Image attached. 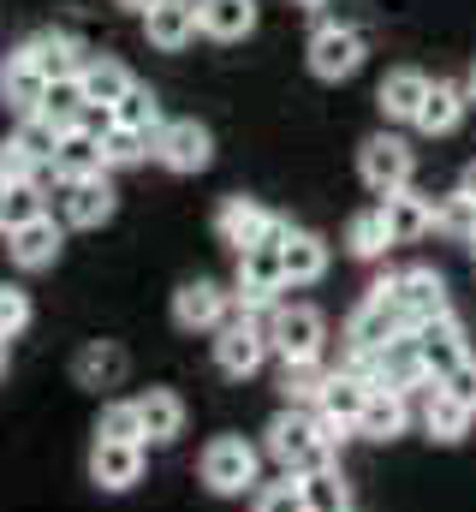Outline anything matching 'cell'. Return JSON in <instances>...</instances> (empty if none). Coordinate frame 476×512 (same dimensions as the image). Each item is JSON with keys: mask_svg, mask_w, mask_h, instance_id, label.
Listing matches in <instances>:
<instances>
[{"mask_svg": "<svg viewBox=\"0 0 476 512\" xmlns=\"http://www.w3.org/2000/svg\"><path fill=\"white\" fill-rule=\"evenodd\" d=\"M346 441H352V429L328 423L322 411H298V405H280V411L268 417V429H262V453H268L286 477L328 471Z\"/></svg>", "mask_w": 476, "mask_h": 512, "instance_id": "6da1fadb", "label": "cell"}, {"mask_svg": "<svg viewBox=\"0 0 476 512\" xmlns=\"http://www.w3.org/2000/svg\"><path fill=\"white\" fill-rule=\"evenodd\" d=\"M203 471V489L221 495V501H238V495H256L262 489V447L244 441V435H215L197 459Z\"/></svg>", "mask_w": 476, "mask_h": 512, "instance_id": "7a4b0ae2", "label": "cell"}, {"mask_svg": "<svg viewBox=\"0 0 476 512\" xmlns=\"http://www.w3.org/2000/svg\"><path fill=\"white\" fill-rule=\"evenodd\" d=\"M411 328H405V316H399V304L381 292V286H369L363 298L352 304V316H346V364H369V358H381L393 340H405Z\"/></svg>", "mask_w": 476, "mask_h": 512, "instance_id": "3957f363", "label": "cell"}, {"mask_svg": "<svg viewBox=\"0 0 476 512\" xmlns=\"http://www.w3.org/2000/svg\"><path fill=\"white\" fill-rule=\"evenodd\" d=\"M262 328H268V352L280 364H316L328 346V316L316 304H274L262 316Z\"/></svg>", "mask_w": 476, "mask_h": 512, "instance_id": "277c9868", "label": "cell"}, {"mask_svg": "<svg viewBox=\"0 0 476 512\" xmlns=\"http://www.w3.org/2000/svg\"><path fill=\"white\" fill-rule=\"evenodd\" d=\"M375 286L399 304L405 328H423V322H435V316H447V310H453V304H447V280H441V268H429V262L393 268V274H381Z\"/></svg>", "mask_w": 476, "mask_h": 512, "instance_id": "5b68a950", "label": "cell"}, {"mask_svg": "<svg viewBox=\"0 0 476 512\" xmlns=\"http://www.w3.org/2000/svg\"><path fill=\"white\" fill-rule=\"evenodd\" d=\"M286 239V233H280ZM280 239L256 245V251L238 256V274H233V310L238 316H268L286 292V268H280Z\"/></svg>", "mask_w": 476, "mask_h": 512, "instance_id": "8992f818", "label": "cell"}, {"mask_svg": "<svg viewBox=\"0 0 476 512\" xmlns=\"http://www.w3.org/2000/svg\"><path fill=\"white\" fill-rule=\"evenodd\" d=\"M411 173H417V149H411L399 131H375V137H363V143H357V179H363L375 197L405 191V185H411Z\"/></svg>", "mask_w": 476, "mask_h": 512, "instance_id": "52a82bcc", "label": "cell"}, {"mask_svg": "<svg viewBox=\"0 0 476 512\" xmlns=\"http://www.w3.org/2000/svg\"><path fill=\"white\" fill-rule=\"evenodd\" d=\"M304 60H310V72H316L322 84H346V78L363 72L369 42H363V30H357V24H316V30H310V48H304Z\"/></svg>", "mask_w": 476, "mask_h": 512, "instance_id": "ba28073f", "label": "cell"}, {"mask_svg": "<svg viewBox=\"0 0 476 512\" xmlns=\"http://www.w3.org/2000/svg\"><path fill=\"white\" fill-rule=\"evenodd\" d=\"M227 322H233V286L197 274L173 292V328L179 334H221Z\"/></svg>", "mask_w": 476, "mask_h": 512, "instance_id": "9c48e42d", "label": "cell"}, {"mask_svg": "<svg viewBox=\"0 0 476 512\" xmlns=\"http://www.w3.org/2000/svg\"><path fill=\"white\" fill-rule=\"evenodd\" d=\"M292 221H280V215H268L256 197H221V209H215V239L227 245V251H256V245H268V239H280Z\"/></svg>", "mask_w": 476, "mask_h": 512, "instance_id": "30bf717a", "label": "cell"}, {"mask_svg": "<svg viewBox=\"0 0 476 512\" xmlns=\"http://www.w3.org/2000/svg\"><path fill=\"white\" fill-rule=\"evenodd\" d=\"M268 358H274V352H268V328H262V316H233V322L215 334V370L233 376V382H250Z\"/></svg>", "mask_w": 476, "mask_h": 512, "instance_id": "8fae6325", "label": "cell"}, {"mask_svg": "<svg viewBox=\"0 0 476 512\" xmlns=\"http://www.w3.org/2000/svg\"><path fill=\"white\" fill-rule=\"evenodd\" d=\"M411 346H417V358H423V370L435 376V382H447L459 364H471V334H465V322L447 310V316H435V322H423V328H411Z\"/></svg>", "mask_w": 476, "mask_h": 512, "instance_id": "7c38bea8", "label": "cell"}, {"mask_svg": "<svg viewBox=\"0 0 476 512\" xmlns=\"http://www.w3.org/2000/svg\"><path fill=\"white\" fill-rule=\"evenodd\" d=\"M18 54L48 78V84H60V78H78L96 54L84 48V36H72V30H36V36H24L18 42Z\"/></svg>", "mask_w": 476, "mask_h": 512, "instance_id": "4fadbf2b", "label": "cell"}, {"mask_svg": "<svg viewBox=\"0 0 476 512\" xmlns=\"http://www.w3.org/2000/svg\"><path fill=\"white\" fill-rule=\"evenodd\" d=\"M155 161L167 167V173H203L209 161H215V131L203 126V120H167L161 137H155Z\"/></svg>", "mask_w": 476, "mask_h": 512, "instance_id": "5bb4252c", "label": "cell"}, {"mask_svg": "<svg viewBox=\"0 0 476 512\" xmlns=\"http://www.w3.org/2000/svg\"><path fill=\"white\" fill-rule=\"evenodd\" d=\"M60 251H66V227H60L54 215H36V221H24V227L6 233V256H12V268H24V274L54 268Z\"/></svg>", "mask_w": 476, "mask_h": 512, "instance_id": "9a60e30c", "label": "cell"}, {"mask_svg": "<svg viewBox=\"0 0 476 512\" xmlns=\"http://www.w3.org/2000/svg\"><path fill=\"white\" fill-rule=\"evenodd\" d=\"M429 72H417V66H393L381 84H375V108H381V120L387 126H417V108H423V96H429Z\"/></svg>", "mask_w": 476, "mask_h": 512, "instance_id": "2e32d148", "label": "cell"}, {"mask_svg": "<svg viewBox=\"0 0 476 512\" xmlns=\"http://www.w3.org/2000/svg\"><path fill=\"white\" fill-rule=\"evenodd\" d=\"M143 36H149V48H161V54L191 48V42L203 36V24H197V0H155V6L143 12Z\"/></svg>", "mask_w": 476, "mask_h": 512, "instance_id": "e0dca14e", "label": "cell"}, {"mask_svg": "<svg viewBox=\"0 0 476 512\" xmlns=\"http://www.w3.org/2000/svg\"><path fill=\"white\" fill-rule=\"evenodd\" d=\"M143 477V441H96L90 447V483L102 495H125Z\"/></svg>", "mask_w": 476, "mask_h": 512, "instance_id": "ac0fdd59", "label": "cell"}, {"mask_svg": "<svg viewBox=\"0 0 476 512\" xmlns=\"http://www.w3.org/2000/svg\"><path fill=\"white\" fill-rule=\"evenodd\" d=\"M131 405H137V423H143V447H173L185 435V399L173 387H149Z\"/></svg>", "mask_w": 476, "mask_h": 512, "instance_id": "d6986e66", "label": "cell"}, {"mask_svg": "<svg viewBox=\"0 0 476 512\" xmlns=\"http://www.w3.org/2000/svg\"><path fill=\"white\" fill-rule=\"evenodd\" d=\"M328 239L322 233H310V227H286V239H280V268H286V286H316L322 274H328Z\"/></svg>", "mask_w": 476, "mask_h": 512, "instance_id": "ffe728a7", "label": "cell"}, {"mask_svg": "<svg viewBox=\"0 0 476 512\" xmlns=\"http://www.w3.org/2000/svg\"><path fill=\"white\" fill-rule=\"evenodd\" d=\"M381 215H387V227H393V245H417V239L435 233V197L417 191V185L381 197Z\"/></svg>", "mask_w": 476, "mask_h": 512, "instance_id": "44dd1931", "label": "cell"}, {"mask_svg": "<svg viewBox=\"0 0 476 512\" xmlns=\"http://www.w3.org/2000/svg\"><path fill=\"white\" fill-rule=\"evenodd\" d=\"M369 393H375V382H369L363 370H352V364H340V370L328 376V387H322V405H316V411H322L328 423H340V429L357 435V417H363Z\"/></svg>", "mask_w": 476, "mask_h": 512, "instance_id": "7402d4cb", "label": "cell"}, {"mask_svg": "<svg viewBox=\"0 0 476 512\" xmlns=\"http://www.w3.org/2000/svg\"><path fill=\"white\" fill-rule=\"evenodd\" d=\"M119 209V191L108 173H96V179H78V185H66V227H84V233H96V227H108Z\"/></svg>", "mask_w": 476, "mask_h": 512, "instance_id": "603a6c76", "label": "cell"}, {"mask_svg": "<svg viewBox=\"0 0 476 512\" xmlns=\"http://www.w3.org/2000/svg\"><path fill=\"white\" fill-rule=\"evenodd\" d=\"M417 423H423V435H429V441H441V447H459V441L471 435V411H465V405H459L441 382L417 399Z\"/></svg>", "mask_w": 476, "mask_h": 512, "instance_id": "cb8c5ba5", "label": "cell"}, {"mask_svg": "<svg viewBox=\"0 0 476 512\" xmlns=\"http://www.w3.org/2000/svg\"><path fill=\"white\" fill-rule=\"evenodd\" d=\"M125 370H131V358H125V346H119V340H90V346L72 358V382L90 387V393L119 387V382H125Z\"/></svg>", "mask_w": 476, "mask_h": 512, "instance_id": "d4e9b609", "label": "cell"}, {"mask_svg": "<svg viewBox=\"0 0 476 512\" xmlns=\"http://www.w3.org/2000/svg\"><path fill=\"white\" fill-rule=\"evenodd\" d=\"M42 96H48V78L12 48L6 54V72H0V102L12 108V120H30V114H42Z\"/></svg>", "mask_w": 476, "mask_h": 512, "instance_id": "484cf974", "label": "cell"}, {"mask_svg": "<svg viewBox=\"0 0 476 512\" xmlns=\"http://www.w3.org/2000/svg\"><path fill=\"white\" fill-rule=\"evenodd\" d=\"M465 108H471L465 84L435 78V84H429V96H423V108H417V131H423V137H453L459 120H465Z\"/></svg>", "mask_w": 476, "mask_h": 512, "instance_id": "4316f807", "label": "cell"}, {"mask_svg": "<svg viewBox=\"0 0 476 512\" xmlns=\"http://www.w3.org/2000/svg\"><path fill=\"white\" fill-rule=\"evenodd\" d=\"M48 167H54V185H60V191H66V185H78V179L108 173V167H102V137H90V131H66Z\"/></svg>", "mask_w": 476, "mask_h": 512, "instance_id": "83f0119b", "label": "cell"}, {"mask_svg": "<svg viewBox=\"0 0 476 512\" xmlns=\"http://www.w3.org/2000/svg\"><path fill=\"white\" fill-rule=\"evenodd\" d=\"M405 429H411V399H405V393H381V387H375V393H369V405H363V417H357V435L387 447V441H399Z\"/></svg>", "mask_w": 476, "mask_h": 512, "instance_id": "f1b7e54d", "label": "cell"}, {"mask_svg": "<svg viewBox=\"0 0 476 512\" xmlns=\"http://www.w3.org/2000/svg\"><path fill=\"white\" fill-rule=\"evenodd\" d=\"M197 24L215 42H244L256 30V0H197Z\"/></svg>", "mask_w": 476, "mask_h": 512, "instance_id": "f546056e", "label": "cell"}, {"mask_svg": "<svg viewBox=\"0 0 476 512\" xmlns=\"http://www.w3.org/2000/svg\"><path fill=\"white\" fill-rule=\"evenodd\" d=\"M387 251H393V227H387L381 203L375 209H357L352 221H346V256L352 262H381Z\"/></svg>", "mask_w": 476, "mask_h": 512, "instance_id": "4dcf8cb0", "label": "cell"}, {"mask_svg": "<svg viewBox=\"0 0 476 512\" xmlns=\"http://www.w3.org/2000/svg\"><path fill=\"white\" fill-rule=\"evenodd\" d=\"M328 364L316 358V364H280V376H274V387H280V399L286 405H298V411H316L322 405V387H328Z\"/></svg>", "mask_w": 476, "mask_h": 512, "instance_id": "1f68e13d", "label": "cell"}, {"mask_svg": "<svg viewBox=\"0 0 476 512\" xmlns=\"http://www.w3.org/2000/svg\"><path fill=\"white\" fill-rule=\"evenodd\" d=\"M78 84H84L90 108H114V102L125 96V90H131V84H137V78H131V72L119 66L114 54H96V60H90L84 72H78Z\"/></svg>", "mask_w": 476, "mask_h": 512, "instance_id": "d6a6232c", "label": "cell"}, {"mask_svg": "<svg viewBox=\"0 0 476 512\" xmlns=\"http://www.w3.org/2000/svg\"><path fill=\"white\" fill-rule=\"evenodd\" d=\"M114 126L119 131H137V137H161V102H155V90L149 84H131L125 96L114 102Z\"/></svg>", "mask_w": 476, "mask_h": 512, "instance_id": "836d02e7", "label": "cell"}, {"mask_svg": "<svg viewBox=\"0 0 476 512\" xmlns=\"http://www.w3.org/2000/svg\"><path fill=\"white\" fill-rule=\"evenodd\" d=\"M435 233L453 245H476V197H465V191L435 197Z\"/></svg>", "mask_w": 476, "mask_h": 512, "instance_id": "e575fe53", "label": "cell"}, {"mask_svg": "<svg viewBox=\"0 0 476 512\" xmlns=\"http://www.w3.org/2000/svg\"><path fill=\"white\" fill-rule=\"evenodd\" d=\"M84 114H90V96H84V84H78V78L48 84V96H42V120H54L60 131H78Z\"/></svg>", "mask_w": 476, "mask_h": 512, "instance_id": "d590c367", "label": "cell"}, {"mask_svg": "<svg viewBox=\"0 0 476 512\" xmlns=\"http://www.w3.org/2000/svg\"><path fill=\"white\" fill-rule=\"evenodd\" d=\"M304 507L310 512H352V483L340 477V465L304 477Z\"/></svg>", "mask_w": 476, "mask_h": 512, "instance_id": "8d00e7d4", "label": "cell"}, {"mask_svg": "<svg viewBox=\"0 0 476 512\" xmlns=\"http://www.w3.org/2000/svg\"><path fill=\"white\" fill-rule=\"evenodd\" d=\"M12 137H18V149H24V155H30L36 167H48L66 131L54 126V120H42V114H30V120H18V131H12Z\"/></svg>", "mask_w": 476, "mask_h": 512, "instance_id": "74e56055", "label": "cell"}, {"mask_svg": "<svg viewBox=\"0 0 476 512\" xmlns=\"http://www.w3.org/2000/svg\"><path fill=\"white\" fill-rule=\"evenodd\" d=\"M155 155V137H137V131H108L102 137V167L108 173H119V167H137V161H149Z\"/></svg>", "mask_w": 476, "mask_h": 512, "instance_id": "f35d334b", "label": "cell"}, {"mask_svg": "<svg viewBox=\"0 0 476 512\" xmlns=\"http://www.w3.org/2000/svg\"><path fill=\"white\" fill-rule=\"evenodd\" d=\"M96 441H143V423H137V405H131V399H108V405H102Z\"/></svg>", "mask_w": 476, "mask_h": 512, "instance_id": "ab89813d", "label": "cell"}, {"mask_svg": "<svg viewBox=\"0 0 476 512\" xmlns=\"http://www.w3.org/2000/svg\"><path fill=\"white\" fill-rule=\"evenodd\" d=\"M30 316H36L30 292H24V286H12V280H0V340H18V334L30 328Z\"/></svg>", "mask_w": 476, "mask_h": 512, "instance_id": "60d3db41", "label": "cell"}, {"mask_svg": "<svg viewBox=\"0 0 476 512\" xmlns=\"http://www.w3.org/2000/svg\"><path fill=\"white\" fill-rule=\"evenodd\" d=\"M256 512H310L304 507V477L280 471V483H262L256 489Z\"/></svg>", "mask_w": 476, "mask_h": 512, "instance_id": "b9f144b4", "label": "cell"}, {"mask_svg": "<svg viewBox=\"0 0 476 512\" xmlns=\"http://www.w3.org/2000/svg\"><path fill=\"white\" fill-rule=\"evenodd\" d=\"M42 167L18 149V137H0V191H12V185H30Z\"/></svg>", "mask_w": 476, "mask_h": 512, "instance_id": "7bdbcfd3", "label": "cell"}, {"mask_svg": "<svg viewBox=\"0 0 476 512\" xmlns=\"http://www.w3.org/2000/svg\"><path fill=\"white\" fill-rule=\"evenodd\" d=\"M441 387H447V393H453V399H459V405L476 417V358H471V364H459V370H453Z\"/></svg>", "mask_w": 476, "mask_h": 512, "instance_id": "ee69618b", "label": "cell"}, {"mask_svg": "<svg viewBox=\"0 0 476 512\" xmlns=\"http://www.w3.org/2000/svg\"><path fill=\"white\" fill-rule=\"evenodd\" d=\"M459 191H465V197H476V161H465V173H459Z\"/></svg>", "mask_w": 476, "mask_h": 512, "instance_id": "f6af8a7d", "label": "cell"}, {"mask_svg": "<svg viewBox=\"0 0 476 512\" xmlns=\"http://www.w3.org/2000/svg\"><path fill=\"white\" fill-rule=\"evenodd\" d=\"M114 6H125V12H137V18H143V12H149L155 0H114Z\"/></svg>", "mask_w": 476, "mask_h": 512, "instance_id": "bcb514c9", "label": "cell"}, {"mask_svg": "<svg viewBox=\"0 0 476 512\" xmlns=\"http://www.w3.org/2000/svg\"><path fill=\"white\" fill-rule=\"evenodd\" d=\"M465 96H471V108H476V60H471V72H465Z\"/></svg>", "mask_w": 476, "mask_h": 512, "instance_id": "7dc6e473", "label": "cell"}, {"mask_svg": "<svg viewBox=\"0 0 476 512\" xmlns=\"http://www.w3.org/2000/svg\"><path fill=\"white\" fill-rule=\"evenodd\" d=\"M298 6H304V12H316V6H328V0H298Z\"/></svg>", "mask_w": 476, "mask_h": 512, "instance_id": "c3c4849f", "label": "cell"}, {"mask_svg": "<svg viewBox=\"0 0 476 512\" xmlns=\"http://www.w3.org/2000/svg\"><path fill=\"white\" fill-rule=\"evenodd\" d=\"M0 239H6V197H0Z\"/></svg>", "mask_w": 476, "mask_h": 512, "instance_id": "681fc988", "label": "cell"}, {"mask_svg": "<svg viewBox=\"0 0 476 512\" xmlns=\"http://www.w3.org/2000/svg\"><path fill=\"white\" fill-rule=\"evenodd\" d=\"M0 376H6V340H0Z\"/></svg>", "mask_w": 476, "mask_h": 512, "instance_id": "f907efd6", "label": "cell"}]
</instances>
